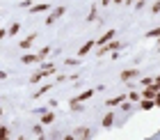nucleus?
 <instances>
[{
	"label": "nucleus",
	"mask_w": 160,
	"mask_h": 140,
	"mask_svg": "<svg viewBox=\"0 0 160 140\" xmlns=\"http://www.w3.org/2000/svg\"><path fill=\"white\" fill-rule=\"evenodd\" d=\"M140 76V69H123L121 71V80H133Z\"/></svg>",
	"instance_id": "nucleus-7"
},
{
	"label": "nucleus",
	"mask_w": 160,
	"mask_h": 140,
	"mask_svg": "<svg viewBox=\"0 0 160 140\" xmlns=\"http://www.w3.org/2000/svg\"><path fill=\"white\" fill-rule=\"evenodd\" d=\"M48 53H50V46H43V48L39 51V57H41V60H43V57H46Z\"/></svg>",
	"instance_id": "nucleus-22"
},
{
	"label": "nucleus",
	"mask_w": 160,
	"mask_h": 140,
	"mask_svg": "<svg viewBox=\"0 0 160 140\" xmlns=\"http://www.w3.org/2000/svg\"><path fill=\"white\" fill-rule=\"evenodd\" d=\"M151 12H153V14H158V12H160V0H156V3L151 5Z\"/></svg>",
	"instance_id": "nucleus-23"
},
{
	"label": "nucleus",
	"mask_w": 160,
	"mask_h": 140,
	"mask_svg": "<svg viewBox=\"0 0 160 140\" xmlns=\"http://www.w3.org/2000/svg\"><path fill=\"white\" fill-rule=\"evenodd\" d=\"M110 3H114V0H101V5H105V7L110 5Z\"/></svg>",
	"instance_id": "nucleus-29"
},
{
	"label": "nucleus",
	"mask_w": 160,
	"mask_h": 140,
	"mask_svg": "<svg viewBox=\"0 0 160 140\" xmlns=\"http://www.w3.org/2000/svg\"><path fill=\"white\" fill-rule=\"evenodd\" d=\"M69 140L71 138H92V131L87 129V127H78L76 131H71V136H67Z\"/></svg>",
	"instance_id": "nucleus-3"
},
{
	"label": "nucleus",
	"mask_w": 160,
	"mask_h": 140,
	"mask_svg": "<svg viewBox=\"0 0 160 140\" xmlns=\"http://www.w3.org/2000/svg\"><path fill=\"white\" fill-rule=\"evenodd\" d=\"M160 92V87L153 83V85H147V87H144V92H142V97L144 99H156V94Z\"/></svg>",
	"instance_id": "nucleus-4"
},
{
	"label": "nucleus",
	"mask_w": 160,
	"mask_h": 140,
	"mask_svg": "<svg viewBox=\"0 0 160 140\" xmlns=\"http://www.w3.org/2000/svg\"><path fill=\"white\" fill-rule=\"evenodd\" d=\"M114 35H117V30H108L105 35H101L98 39H96V44H98V46H105L108 41H112V39H114Z\"/></svg>",
	"instance_id": "nucleus-5"
},
{
	"label": "nucleus",
	"mask_w": 160,
	"mask_h": 140,
	"mask_svg": "<svg viewBox=\"0 0 160 140\" xmlns=\"http://www.w3.org/2000/svg\"><path fill=\"white\" fill-rule=\"evenodd\" d=\"M144 37H147V39H158V37H160V28H153V30H149Z\"/></svg>",
	"instance_id": "nucleus-17"
},
{
	"label": "nucleus",
	"mask_w": 160,
	"mask_h": 140,
	"mask_svg": "<svg viewBox=\"0 0 160 140\" xmlns=\"http://www.w3.org/2000/svg\"><path fill=\"white\" fill-rule=\"evenodd\" d=\"M32 131H34V136H39V138H41V136H43V124H37V127H34Z\"/></svg>",
	"instance_id": "nucleus-21"
},
{
	"label": "nucleus",
	"mask_w": 160,
	"mask_h": 140,
	"mask_svg": "<svg viewBox=\"0 0 160 140\" xmlns=\"http://www.w3.org/2000/svg\"><path fill=\"white\" fill-rule=\"evenodd\" d=\"M101 124H103V129H110L112 124H114V113H108L103 120H101Z\"/></svg>",
	"instance_id": "nucleus-13"
},
{
	"label": "nucleus",
	"mask_w": 160,
	"mask_h": 140,
	"mask_svg": "<svg viewBox=\"0 0 160 140\" xmlns=\"http://www.w3.org/2000/svg\"><path fill=\"white\" fill-rule=\"evenodd\" d=\"M123 101H126V94H119V97H112V99H108L105 104L112 108V106H119V104H123Z\"/></svg>",
	"instance_id": "nucleus-12"
},
{
	"label": "nucleus",
	"mask_w": 160,
	"mask_h": 140,
	"mask_svg": "<svg viewBox=\"0 0 160 140\" xmlns=\"http://www.w3.org/2000/svg\"><path fill=\"white\" fill-rule=\"evenodd\" d=\"M87 21H96V7H92V12H89V16H87Z\"/></svg>",
	"instance_id": "nucleus-24"
},
{
	"label": "nucleus",
	"mask_w": 160,
	"mask_h": 140,
	"mask_svg": "<svg viewBox=\"0 0 160 140\" xmlns=\"http://www.w3.org/2000/svg\"><path fill=\"white\" fill-rule=\"evenodd\" d=\"M156 85H158V87H160V76H158V78H156Z\"/></svg>",
	"instance_id": "nucleus-33"
},
{
	"label": "nucleus",
	"mask_w": 160,
	"mask_h": 140,
	"mask_svg": "<svg viewBox=\"0 0 160 140\" xmlns=\"http://www.w3.org/2000/svg\"><path fill=\"white\" fill-rule=\"evenodd\" d=\"M140 106H142V110H151V108L156 106V99H144L142 97V104Z\"/></svg>",
	"instance_id": "nucleus-15"
},
{
	"label": "nucleus",
	"mask_w": 160,
	"mask_h": 140,
	"mask_svg": "<svg viewBox=\"0 0 160 140\" xmlns=\"http://www.w3.org/2000/svg\"><path fill=\"white\" fill-rule=\"evenodd\" d=\"M156 51H160V37H158V44H156Z\"/></svg>",
	"instance_id": "nucleus-32"
},
{
	"label": "nucleus",
	"mask_w": 160,
	"mask_h": 140,
	"mask_svg": "<svg viewBox=\"0 0 160 140\" xmlns=\"http://www.w3.org/2000/svg\"><path fill=\"white\" fill-rule=\"evenodd\" d=\"M64 12H67V7H55L53 12L48 14V19H46V25H53L60 16H64Z\"/></svg>",
	"instance_id": "nucleus-1"
},
{
	"label": "nucleus",
	"mask_w": 160,
	"mask_h": 140,
	"mask_svg": "<svg viewBox=\"0 0 160 140\" xmlns=\"http://www.w3.org/2000/svg\"><path fill=\"white\" fill-rule=\"evenodd\" d=\"M153 83H156V78H144V80H142L144 87H147V85H153Z\"/></svg>",
	"instance_id": "nucleus-25"
},
{
	"label": "nucleus",
	"mask_w": 160,
	"mask_h": 140,
	"mask_svg": "<svg viewBox=\"0 0 160 140\" xmlns=\"http://www.w3.org/2000/svg\"><path fill=\"white\" fill-rule=\"evenodd\" d=\"M18 30H21V23H18V21H16V23H12V25H9V35H16Z\"/></svg>",
	"instance_id": "nucleus-19"
},
{
	"label": "nucleus",
	"mask_w": 160,
	"mask_h": 140,
	"mask_svg": "<svg viewBox=\"0 0 160 140\" xmlns=\"http://www.w3.org/2000/svg\"><path fill=\"white\" fill-rule=\"evenodd\" d=\"M119 48H121V41H114V39H112V41H108L103 48H98V55H105L108 51H110V53H114V51H119Z\"/></svg>",
	"instance_id": "nucleus-2"
},
{
	"label": "nucleus",
	"mask_w": 160,
	"mask_h": 140,
	"mask_svg": "<svg viewBox=\"0 0 160 140\" xmlns=\"http://www.w3.org/2000/svg\"><path fill=\"white\" fill-rule=\"evenodd\" d=\"M46 9H50V5H48V3H39V5H32V7H30V12H32V14L46 12Z\"/></svg>",
	"instance_id": "nucleus-14"
},
{
	"label": "nucleus",
	"mask_w": 160,
	"mask_h": 140,
	"mask_svg": "<svg viewBox=\"0 0 160 140\" xmlns=\"http://www.w3.org/2000/svg\"><path fill=\"white\" fill-rule=\"evenodd\" d=\"M46 76H50V71L39 69L37 73H32V76H30V83H39V80H41V78H46Z\"/></svg>",
	"instance_id": "nucleus-8"
},
{
	"label": "nucleus",
	"mask_w": 160,
	"mask_h": 140,
	"mask_svg": "<svg viewBox=\"0 0 160 140\" xmlns=\"http://www.w3.org/2000/svg\"><path fill=\"white\" fill-rule=\"evenodd\" d=\"M50 87H53V85H43V87H39V90L34 92V99H39V97H43V94H46V92L50 90Z\"/></svg>",
	"instance_id": "nucleus-18"
},
{
	"label": "nucleus",
	"mask_w": 160,
	"mask_h": 140,
	"mask_svg": "<svg viewBox=\"0 0 160 140\" xmlns=\"http://www.w3.org/2000/svg\"><path fill=\"white\" fill-rule=\"evenodd\" d=\"M21 7H32V0H21Z\"/></svg>",
	"instance_id": "nucleus-27"
},
{
	"label": "nucleus",
	"mask_w": 160,
	"mask_h": 140,
	"mask_svg": "<svg viewBox=\"0 0 160 140\" xmlns=\"http://www.w3.org/2000/svg\"><path fill=\"white\" fill-rule=\"evenodd\" d=\"M94 46H96V41H87V44H82V46L78 48V55H80V57H82V55H87V53H89V51H92Z\"/></svg>",
	"instance_id": "nucleus-10"
},
{
	"label": "nucleus",
	"mask_w": 160,
	"mask_h": 140,
	"mask_svg": "<svg viewBox=\"0 0 160 140\" xmlns=\"http://www.w3.org/2000/svg\"><path fill=\"white\" fill-rule=\"evenodd\" d=\"M140 99H142L140 92H130V94H128V101H140Z\"/></svg>",
	"instance_id": "nucleus-20"
},
{
	"label": "nucleus",
	"mask_w": 160,
	"mask_h": 140,
	"mask_svg": "<svg viewBox=\"0 0 160 140\" xmlns=\"http://www.w3.org/2000/svg\"><path fill=\"white\" fill-rule=\"evenodd\" d=\"M94 97V90H85V92H80L78 97H73L71 101H80V104H82V101H87V99H92Z\"/></svg>",
	"instance_id": "nucleus-9"
},
{
	"label": "nucleus",
	"mask_w": 160,
	"mask_h": 140,
	"mask_svg": "<svg viewBox=\"0 0 160 140\" xmlns=\"http://www.w3.org/2000/svg\"><path fill=\"white\" fill-rule=\"evenodd\" d=\"M21 62L23 64H37V62H41V57H39V53H28V55L21 57Z\"/></svg>",
	"instance_id": "nucleus-6"
},
{
	"label": "nucleus",
	"mask_w": 160,
	"mask_h": 140,
	"mask_svg": "<svg viewBox=\"0 0 160 140\" xmlns=\"http://www.w3.org/2000/svg\"><path fill=\"white\" fill-rule=\"evenodd\" d=\"M137 3V0H126V5H135Z\"/></svg>",
	"instance_id": "nucleus-31"
},
{
	"label": "nucleus",
	"mask_w": 160,
	"mask_h": 140,
	"mask_svg": "<svg viewBox=\"0 0 160 140\" xmlns=\"http://www.w3.org/2000/svg\"><path fill=\"white\" fill-rule=\"evenodd\" d=\"M142 7H144V0H137V3H135V9H142Z\"/></svg>",
	"instance_id": "nucleus-28"
},
{
	"label": "nucleus",
	"mask_w": 160,
	"mask_h": 140,
	"mask_svg": "<svg viewBox=\"0 0 160 140\" xmlns=\"http://www.w3.org/2000/svg\"><path fill=\"white\" fill-rule=\"evenodd\" d=\"M64 62H67L69 67H76V64H78V60H71V57H67V60H64Z\"/></svg>",
	"instance_id": "nucleus-26"
},
{
	"label": "nucleus",
	"mask_w": 160,
	"mask_h": 140,
	"mask_svg": "<svg viewBox=\"0 0 160 140\" xmlns=\"http://www.w3.org/2000/svg\"><path fill=\"white\" fill-rule=\"evenodd\" d=\"M34 39H37V32H32L30 37H25V39H23V41H21V44H18V46H21V48H30V46H32V44H34Z\"/></svg>",
	"instance_id": "nucleus-11"
},
{
	"label": "nucleus",
	"mask_w": 160,
	"mask_h": 140,
	"mask_svg": "<svg viewBox=\"0 0 160 140\" xmlns=\"http://www.w3.org/2000/svg\"><path fill=\"white\" fill-rule=\"evenodd\" d=\"M156 106H160V92L156 94Z\"/></svg>",
	"instance_id": "nucleus-30"
},
{
	"label": "nucleus",
	"mask_w": 160,
	"mask_h": 140,
	"mask_svg": "<svg viewBox=\"0 0 160 140\" xmlns=\"http://www.w3.org/2000/svg\"><path fill=\"white\" fill-rule=\"evenodd\" d=\"M53 122H55V115H53V113H48V110H46V113L41 115V124H53Z\"/></svg>",
	"instance_id": "nucleus-16"
},
{
	"label": "nucleus",
	"mask_w": 160,
	"mask_h": 140,
	"mask_svg": "<svg viewBox=\"0 0 160 140\" xmlns=\"http://www.w3.org/2000/svg\"><path fill=\"white\" fill-rule=\"evenodd\" d=\"M114 3H117V5H121V3H126V0H114Z\"/></svg>",
	"instance_id": "nucleus-34"
}]
</instances>
